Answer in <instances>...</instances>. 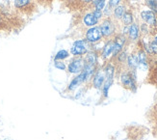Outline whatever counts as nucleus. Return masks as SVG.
Wrapping results in <instances>:
<instances>
[{
    "label": "nucleus",
    "mask_w": 157,
    "mask_h": 140,
    "mask_svg": "<svg viewBox=\"0 0 157 140\" xmlns=\"http://www.w3.org/2000/svg\"><path fill=\"white\" fill-rule=\"evenodd\" d=\"M103 71L105 74V79H110V80H115V76H116V66L114 63L112 62H108L104 65Z\"/></svg>",
    "instance_id": "ddd939ff"
},
{
    "label": "nucleus",
    "mask_w": 157,
    "mask_h": 140,
    "mask_svg": "<svg viewBox=\"0 0 157 140\" xmlns=\"http://www.w3.org/2000/svg\"><path fill=\"white\" fill-rule=\"evenodd\" d=\"M146 4L154 14H157V0H145Z\"/></svg>",
    "instance_id": "4be33fe9"
},
{
    "label": "nucleus",
    "mask_w": 157,
    "mask_h": 140,
    "mask_svg": "<svg viewBox=\"0 0 157 140\" xmlns=\"http://www.w3.org/2000/svg\"><path fill=\"white\" fill-rule=\"evenodd\" d=\"M85 4H92V2H93V0H82Z\"/></svg>",
    "instance_id": "c756f323"
},
{
    "label": "nucleus",
    "mask_w": 157,
    "mask_h": 140,
    "mask_svg": "<svg viewBox=\"0 0 157 140\" xmlns=\"http://www.w3.org/2000/svg\"><path fill=\"white\" fill-rule=\"evenodd\" d=\"M140 26L137 22H133L131 25L128 26V32H127V39L132 42V43H136L140 40Z\"/></svg>",
    "instance_id": "1a4fd4ad"
},
{
    "label": "nucleus",
    "mask_w": 157,
    "mask_h": 140,
    "mask_svg": "<svg viewBox=\"0 0 157 140\" xmlns=\"http://www.w3.org/2000/svg\"><path fill=\"white\" fill-rule=\"evenodd\" d=\"M106 1L107 0H99V2L95 5L94 8V10H98V11H102L104 9V7L106 6Z\"/></svg>",
    "instance_id": "bb28decb"
},
{
    "label": "nucleus",
    "mask_w": 157,
    "mask_h": 140,
    "mask_svg": "<svg viewBox=\"0 0 157 140\" xmlns=\"http://www.w3.org/2000/svg\"><path fill=\"white\" fill-rule=\"evenodd\" d=\"M152 41L154 42L155 44H157V34H155L154 36H153V39H152Z\"/></svg>",
    "instance_id": "7c9ffc66"
},
{
    "label": "nucleus",
    "mask_w": 157,
    "mask_h": 140,
    "mask_svg": "<svg viewBox=\"0 0 157 140\" xmlns=\"http://www.w3.org/2000/svg\"><path fill=\"white\" fill-rule=\"evenodd\" d=\"M70 57V51L69 50H59L55 56H54V60H61V61H63L67 58H69Z\"/></svg>",
    "instance_id": "6ab92c4d"
},
{
    "label": "nucleus",
    "mask_w": 157,
    "mask_h": 140,
    "mask_svg": "<svg viewBox=\"0 0 157 140\" xmlns=\"http://www.w3.org/2000/svg\"><path fill=\"white\" fill-rule=\"evenodd\" d=\"M114 80H110V79H105L103 86L101 88V96L102 99H107L109 96V90H110L111 86L113 85Z\"/></svg>",
    "instance_id": "a211bd4d"
},
{
    "label": "nucleus",
    "mask_w": 157,
    "mask_h": 140,
    "mask_svg": "<svg viewBox=\"0 0 157 140\" xmlns=\"http://www.w3.org/2000/svg\"><path fill=\"white\" fill-rule=\"evenodd\" d=\"M119 80L124 88L131 91L132 93L137 92V71L124 70V71L121 73L119 76Z\"/></svg>",
    "instance_id": "f257e3e1"
},
{
    "label": "nucleus",
    "mask_w": 157,
    "mask_h": 140,
    "mask_svg": "<svg viewBox=\"0 0 157 140\" xmlns=\"http://www.w3.org/2000/svg\"><path fill=\"white\" fill-rule=\"evenodd\" d=\"M100 20H98L97 18L94 16L93 12H90V13H87L86 15L83 17V23L85 26L87 27H94V26H97L98 23H99Z\"/></svg>",
    "instance_id": "2eb2a0df"
},
{
    "label": "nucleus",
    "mask_w": 157,
    "mask_h": 140,
    "mask_svg": "<svg viewBox=\"0 0 157 140\" xmlns=\"http://www.w3.org/2000/svg\"><path fill=\"white\" fill-rule=\"evenodd\" d=\"M105 81V74L102 67H98L93 78L91 80V85L95 90H101Z\"/></svg>",
    "instance_id": "423d86ee"
},
{
    "label": "nucleus",
    "mask_w": 157,
    "mask_h": 140,
    "mask_svg": "<svg viewBox=\"0 0 157 140\" xmlns=\"http://www.w3.org/2000/svg\"><path fill=\"white\" fill-rule=\"evenodd\" d=\"M87 85H83V86H81L79 87L77 90H76V93L74 94V99L75 100H80L82 97L84 96V94L86 93V91H87Z\"/></svg>",
    "instance_id": "412c9836"
},
{
    "label": "nucleus",
    "mask_w": 157,
    "mask_h": 140,
    "mask_svg": "<svg viewBox=\"0 0 157 140\" xmlns=\"http://www.w3.org/2000/svg\"><path fill=\"white\" fill-rule=\"evenodd\" d=\"M54 67L55 69L59 70V71H66L67 70V65L64 61H61V60H54Z\"/></svg>",
    "instance_id": "5701e85b"
},
{
    "label": "nucleus",
    "mask_w": 157,
    "mask_h": 140,
    "mask_svg": "<svg viewBox=\"0 0 157 140\" xmlns=\"http://www.w3.org/2000/svg\"><path fill=\"white\" fill-rule=\"evenodd\" d=\"M121 22L124 26H129L131 25L134 22V16L130 10H127L125 12V14L122 17V18L121 19Z\"/></svg>",
    "instance_id": "f3484780"
},
{
    "label": "nucleus",
    "mask_w": 157,
    "mask_h": 140,
    "mask_svg": "<svg viewBox=\"0 0 157 140\" xmlns=\"http://www.w3.org/2000/svg\"><path fill=\"white\" fill-rule=\"evenodd\" d=\"M102 13H103V17L105 16V18H111L113 15V9H111L108 5H106L104 9L102 10Z\"/></svg>",
    "instance_id": "393cba45"
},
{
    "label": "nucleus",
    "mask_w": 157,
    "mask_h": 140,
    "mask_svg": "<svg viewBox=\"0 0 157 140\" xmlns=\"http://www.w3.org/2000/svg\"><path fill=\"white\" fill-rule=\"evenodd\" d=\"M4 24V17L2 16V14L0 13V27Z\"/></svg>",
    "instance_id": "c85d7f7f"
},
{
    "label": "nucleus",
    "mask_w": 157,
    "mask_h": 140,
    "mask_svg": "<svg viewBox=\"0 0 157 140\" xmlns=\"http://www.w3.org/2000/svg\"><path fill=\"white\" fill-rule=\"evenodd\" d=\"M127 56H128L127 51H126L125 50H121V51L118 54V56H117V57H116L115 59H116V61H117V62L119 63V64H124L125 61H126Z\"/></svg>",
    "instance_id": "aec40b11"
},
{
    "label": "nucleus",
    "mask_w": 157,
    "mask_h": 140,
    "mask_svg": "<svg viewBox=\"0 0 157 140\" xmlns=\"http://www.w3.org/2000/svg\"><path fill=\"white\" fill-rule=\"evenodd\" d=\"M93 14L94 16L97 18L98 20H101L102 18H103V13H102V11H98V10H94L93 11Z\"/></svg>",
    "instance_id": "cd10ccee"
},
{
    "label": "nucleus",
    "mask_w": 157,
    "mask_h": 140,
    "mask_svg": "<svg viewBox=\"0 0 157 140\" xmlns=\"http://www.w3.org/2000/svg\"><path fill=\"white\" fill-rule=\"evenodd\" d=\"M122 0H108V6L110 7L111 9L114 10V8H116L117 6H119L120 4H121Z\"/></svg>",
    "instance_id": "a878e982"
},
{
    "label": "nucleus",
    "mask_w": 157,
    "mask_h": 140,
    "mask_svg": "<svg viewBox=\"0 0 157 140\" xmlns=\"http://www.w3.org/2000/svg\"><path fill=\"white\" fill-rule=\"evenodd\" d=\"M15 9L18 11H27L33 5V0H12Z\"/></svg>",
    "instance_id": "f8f14e48"
},
{
    "label": "nucleus",
    "mask_w": 157,
    "mask_h": 140,
    "mask_svg": "<svg viewBox=\"0 0 157 140\" xmlns=\"http://www.w3.org/2000/svg\"><path fill=\"white\" fill-rule=\"evenodd\" d=\"M83 85H88V84L86 82L84 73L81 72L79 74H76L71 80V82L69 83V85L67 87V92H74V91H76L79 87L83 86Z\"/></svg>",
    "instance_id": "0eeeda50"
},
{
    "label": "nucleus",
    "mask_w": 157,
    "mask_h": 140,
    "mask_svg": "<svg viewBox=\"0 0 157 140\" xmlns=\"http://www.w3.org/2000/svg\"><path fill=\"white\" fill-rule=\"evenodd\" d=\"M140 26V32L143 34V35H147L149 33V29H151V27H149L147 23L143 22Z\"/></svg>",
    "instance_id": "b1692460"
},
{
    "label": "nucleus",
    "mask_w": 157,
    "mask_h": 140,
    "mask_svg": "<svg viewBox=\"0 0 157 140\" xmlns=\"http://www.w3.org/2000/svg\"><path fill=\"white\" fill-rule=\"evenodd\" d=\"M141 18L143 19V22L147 23L151 28H155L157 27V18L156 14H154L151 10H144L142 11L141 14Z\"/></svg>",
    "instance_id": "6e6552de"
},
{
    "label": "nucleus",
    "mask_w": 157,
    "mask_h": 140,
    "mask_svg": "<svg viewBox=\"0 0 157 140\" xmlns=\"http://www.w3.org/2000/svg\"><path fill=\"white\" fill-rule=\"evenodd\" d=\"M86 65L85 60L83 56H76V57H73L69 65L67 66V71L70 74H79Z\"/></svg>",
    "instance_id": "20e7f679"
},
{
    "label": "nucleus",
    "mask_w": 157,
    "mask_h": 140,
    "mask_svg": "<svg viewBox=\"0 0 157 140\" xmlns=\"http://www.w3.org/2000/svg\"><path fill=\"white\" fill-rule=\"evenodd\" d=\"M102 36L105 39H112L116 33H117V25H116V20L112 18H105L101 20L99 24Z\"/></svg>",
    "instance_id": "f03ea898"
},
{
    "label": "nucleus",
    "mask_w": 157,
    "mask_h": 140,
    "mask_svg": "<svg viewBox=\"0 0 157 140\" xmlns=\"http://www.w3.org/2000/svg\"><path fill=\"white\" fill-rule=\"evenodd\" d=\"M129 1H131V2H138L139 0H129Z\"/></svg>",
    "instance_id": "2f4dec72"
},
{
    "label": "nucleus",
    "mask_w": 157,
    "mask_h": 140,
    "mask_svg": "<svg viewBox=\"0 0 157 140\" xmlns=\"http://www.w3.org/2000/svg\"><path fill=\"white\" fill-rule=\"evenodd\" d=\"M84 60L86 64L92 65V66H95L98 67V59H99V54L98 51L91 50L90 51H88L84 56Z\"/></svg>",
    "instance_id": "9b49d317"
},
{
    "label": "nucleus",
    "mask_w": 157,
    "mask_h": 140,
    "mask_svg": "<svg viewBox=\"0 0 157 140\" xmlns=\"http://www.w3.org/2000/svg\"><path fill=\"white\" fill-rule=\"evenodd\" d=\"M125 66H126V70H128V71H137L138 60H137L136 53L128 54L126 61H125Z\"/></svg>",
    "instance_id": "4468645a"
},
{
    "label": "nucleus",
    "mask_w": 157,
    "mask_h": 140,
    "mask_svg": "<svg viewBox=\"0 0 157 140\" xmlns=\"http://www.w3.org/2000/svg\"><path fill=\"white\" fill-rule=\"evenodd\" d=\"M91 50H92V45L90 43H88L85 39L76 40L72 44L70 50V53L73 55V57H76V56H84Z\"/></svg>",
    "instance_id": "7ed1b4c3"
},
{
    "label": "nucleus",
    "mask_w": 157,
    "mask_h": 140,
    "mask_svg": "<svg viewBox=\"0 0 157 140\" xmlns=\"http://www.w3.org/2000/svg\"><path fill=\"white\" fill-rule=\"evenodd\" d=\"M102 39H103V36H102L99 25L90 27L86 31L85 40L88 42V43H90L91 45H94V44L99 43Z\"/></svg>",
    "instance_id": "39448f33"
},
{
    "label": "nucleus",
    "mask_w": 157,
    "mask_h": 140,
    "mask_svg": "<svg viewBox=\"0 0 157 140\" xmlns=\"http://www.w3.org/2000/svg\"><path fill=\"white\" fill-rule=\"evenodd\" d=\"M113 50H114V40L109 39L107 40L103 46H102V50H100V57L103 60H107L108 58H110L113 53Z\"/></svg>",
    "instance_id": "9d476101"
},
{
    "label": "nucleus",
    "mask_w": 157,
    "mask_h": 140,
    "mask_svg": "<svg viewBox=\"0 0 157 140\" xmlns=\"http://www.w3.org/2000/svg\"><path fill=\"white\" fill-rule=\"evenodd\" d=\"M126 11H127L126 6L124 4H120L113 10V15H112L113 19H115L116 22H119V20L122 18V17H124Z\"/></svg>",
    "instance_id": "dca6fc26"
}]
</instances>
